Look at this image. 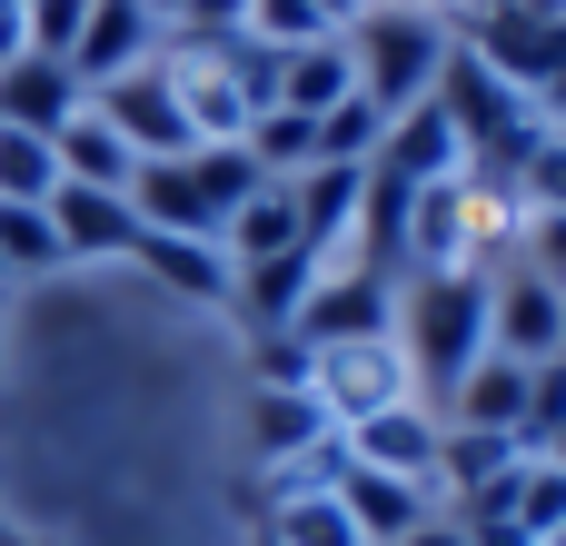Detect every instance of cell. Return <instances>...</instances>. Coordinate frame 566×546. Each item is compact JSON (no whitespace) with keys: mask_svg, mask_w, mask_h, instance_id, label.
<instances>
[{"mask_svg":"<svg viewBox=\"0 0 566 546\" xmlns=\"http://www.w3.org/2000/svg\"><path fill=\"white\" fill-rule=\"evenodd\" d=\"M438 109H448V129H458L468 179H478V189H497V199H517V169H527V159H537V139H547L537 99H527V90H507L468 40H448V60H438Z\"/></svg>","mask_w":566,"mask_h":546,"instance_id":"1","label":"cell"},{"mask_svg":"<svg viewBox=\"0 0 566 546\" xmlns=\"http://www.w3.org/2000/svg\"><path fill=\"white\" fill-rule=\"evenodd\" d=\"M249 189H259V159L239 139H199L179 159H139L129 169V219L169 229V239H229V219H239Z\"/></svg>","mask_w":566,"mask_h":546,"instance_id":"2","label":"cell"},{"mask_svg":"<svg viewBox=\"0 0 566 546\" xmlns=\"http://www.w3.org/2000/svg\"><path fill=\"white\" fill-rule=\"evenodd\" d=\"M488 279L497 269H428V279H408V298H398V358H408V378L418 388H458L478 358H488Z\"/></svg>","mask_w":566,"mask_h":546,"instance_id":"3","label":"cell"},{"mask_svg":"<svg viewBox=\"0 0 566 546\" xmlns=\"http://www.w3.org/2000/svg\"><path fill=\"white\" fill-rule=\"evenodd\" d=\"M338 50H348V70H358V99H368L378 119H398V109H418V99L438 90L448 30H438L428 10H408V0H368Z\"/></svg>","mask_w":566,"mask_h":546,"instance_id":"4","label":"cell"},{"mask_svg":"<svg viewBox=\"0 0 566 546\" xmlns=\"http://www.w3.org/2000/svg\"><path fill=\"white\" fill-rule=\"evenodd\" d=\"M308 398H318V408H328V428L348 438L358 418L408 408V398H418V378H408L398 338H348V348H308Z\"/></svg>","mask_w":566,"mask_h":546,"instance_id":"5","label":"cell"},{"mask_svg":"<svg viewBox=\"0 0 566 546\" xmlns=\"http://www.w3.org/2000/svg\"><path fill=\"white\" fill-rule=\"evenodd\" d=\"M507 90H547L566 60V0H507V10H478V40H468Z\"/></svg>","mask_w":566,"mask_h":546,"instance_id":"6","label":"cell"},{"mask_svg":"<svg viewBox=\"0 0 566 546\" xmlns=\"http://www.w3.org/2000/svg\"><path fill=\"white\" fill-rule=\"evenodd\" d=\"M488 348L517 368H557L566 358V288H547L527 259L507 279H488Z\"/></svg>","mask_w":566,"mask_h":546,"instance_id":"7","label":"cell"},{"mask_svg":"<svg viewBox=\"0 0 566 546\" xmlns=\"http://www.w3.org/2000/svg\"><path fill=\"white\" fill-rule=\"evenodd\" d=\"M90 109L129 139V159H179V149H199V129H189V109H179V90H169L159 60H139V70H119L109 90H90Z\"/></svg>","mask_w":566,"mask_h":546,"instance_id":"8","label":"cell"},{"mask_svg":"<svg viewBox=\"0 0 566 546\" xmlns=\"http://www.w3.org/2000/svg\"><path fill=\"white\" fill-rule=\"evenodd\" d=\"M398 328V288L378 279V269H328L318 288H308V308H298V328L289 338H308V348H348V338H388Z\"/></svg>","mask_w":566,"mask_h":546,"instance_id":"9","label":"cell"},{"mask_svg":"<svg viewBox=\"0 0 566 546\" xmlns=\"http://www.w3.org/2000/svg\"><path fill=\"white\" fill-rule=\"evenodd\" d=\"M139 60H159L149 0H90V10H80V40H70V80H80V90H109V80L139 70Z\"/></svg>","mask_w":566,"mask_h":546,"instance_id":"10","label":"cell"},{"mask_svg":"<svg viewBox=\"0 0 566 546\" xmlns=\"http://www.w3.org/2000/svg\"><path fill=\"white\" fill-rule=\"evenodd\" d=\"M348 468H378V477H408V487H438V418L408 398V408H388V418H358L348 438Z\"/></svg>","mask_w":566,"mask_h":546,"instance_id":"11","label":"cell"},{"mask_svg":"<svg viewBox=\"0 0 566 546\" xmlns=\"http://www.w3.org/2000/svg\"><path fill=\"white\" fill-rule=\"evenodd\" d=\"M368 169H388L398 189H438V179H458L468 159H458V129H448V109H438V90L418 99V109H398L388 119V139H378V159Z\"/></svg>","mask_w":566,"mask_h":546,"instance_id":"12","label":"cell"},{"mask_svg":"<svg viewBox=\"0 0 566 546\" xmlns=\"http://www.w3.org/2000/svg\"><path fill=\"white\" fill-rule=\"evenodd\" d=\"M40 209H50V229H60V259H129V249H139V219H129L119 189H70V179H60Z\"/></svg>","mask_w":566,"mask_h":546,"instance_id":"13","label":"cell"},{"mask_svg":"<svg viewBox=\"0 0 566 546\" xmlns=\"http://www.w3.org/2000/svg\"><path fill=\"white\" fill-rule=\"evenodd\" d=\"M318 279H328V269H318L308 249H279V259H249V269H239V288H229V308H239V318H249L259 338H289Z\"/></svg>","mask_w":566,"mask_h":546,"instance_id":"14","label":"cell"},{"mask_svg":"<svg viewBox=\"0 0 566 546\" xmlns=\"http://www.w3.org/2000/svg\"><path fill=\"white\" fill-rule=\"evenodd\" d=\"M159 288H179V298H199V308H229V288H239V259L219 249V239H169V229H139V249H129Z\"/></svg>","mask_w":566,"mask_h":546,"instance_id":"15","label":"cell"},{"mask_svg":"<svg viewBox=\"0 0 566 546\" xmlns=\"http://www.w3.org/2000/svg\"><path fill=\"white\" fill-rule=\"evenodd\" d=\"M50 159H60V179H70V189H119V199H129V169H139V159H129V139H119L90 99L50 129Z\"/></svg>","mask_w":566,"mask_h":546,"instance_id":"16","label":"cell"},{"mask_svg":"<svg viewBox=\"0 0 566 546\" xmlns=\"http://www.w3.org/2000/svg\"><path fill=\"white\" fill-rule=\"evenodd\" d=\"M80 99H90V90L70 80V60H40V50H20V60L0 70V129H40V139H50V129H60Z\"/></svg>","mask_w":566,"mask_h":546,"instance_id":"17","label":"cell"},{"mask_svg":"<svg viewBox=\"0 0 566 546\" xmlns=\"http://www.w3.org/2000/svg\"><path fill=\"white\" fill-rule=\"evenodd\" d=\"M527 378H537V368H517V358H497V348H488V358H478V368L448 388V408H458L448 428H488V438H517V428H527Z\"/></svg>","mask_w":566,"mask_h":546,"instance_id":"18","label":"cell"},{"mask_svg":"<svg viewBox=\"0 0 566 546\" xmlns=\"http://www.w3.org/2000/svg\"><path fill=\"white\" fill-rule=\"evenodd\" d=\"M338 428H328V408L308 398V388H259L249 398V448L269 458V468H298L308 448H328Z\"/></svg>","mask_w":566,"mask_h":546,"instance_id":"19","label":"cell"},{"mask_svg":"<svg viewBox=\"0 0 566 546\" xmlns=\"http://www.w3.org/2000/svg\"><path fill=\"white\" fill-rule=\"evenodd\" d=\"M338 507H348V527H358L368 546H398L418 517H428V487L378 477V468H338Z\"/></svg>","mask_w":566,"mask_h":546,"instance_id":"20","label":"cell"},{"mask_svg":"<svg viewBox=\"0 0 566 546\" xmlns=\"http://www.w3.org/2000/svg\"><path fill=\"white\" fill-rule=\"evenodd\" d=\"M259 546H368L348 527L338 487H269V537Z\"/></svg>","mask_w":566,"mask_h":546,"instance_id":"21","label":"cell"},{"mask_svg":"<svg viewBox=\"0 0 566 546\" xmlns=\"http://www.w3.org/2000/svg\"><path fill=\"white\" fill-rule=\"evenodd\" d=\"M348 90H358V70H348V50H338V40H308V50H279V109L318 119V109H338Z\"/></svg>","mask_w":566,"mask_h":546,"instance_id":"22","label":"cell"},{"mask_svg":"<svg viewBox=\"0 0 566 546\" xmlns=\"http://www.w3.org/2000/svg\"><path fill=\"white\" fill-rule=\"evenodd\" d=\"M239 269L249 259H279V249H298V189L289 179H259L249 199H239V219H229V239H219Z\"/></svg>","mask_w":566,"mask_h":546,"instance_id":"23","label":"cell"},{"mask_svg":"<svg viewBox=\"0 0 566 546\" xmlns=\"http://www.w3.org/2000/svg\"><path fill=\"white\" fill-rule=\"evenodd\" d=\"M239 149L259 159V179H298V169H318V119H298V109H259V119L239 129Z\"/></svg>","mask_w":566,"mask_h":546,"instance_id":"24","label":"cell"},{"mask_svg":"<svg viewBox=\"0 0 566 546\" xmlns=\"http://www.w3.org/2000/svg\"><path fill=\"white\" fill-rule=\"evenodd\" d=\"M378 139H388V119L348 90L338 109H318V169H368L378 159Z\"/></svg>","mask_w":566,"mask_h":546,"instance_id":"25","label":"cell"},{"mask_svg":"<svg viewBox=\"0 0 566 546\" xmlns=\"http://www.w3.org/2000/svg\"><path fill=\"white\" fill-rule=\"evenodd\" d=\"M20 269H60V229H50V209L0 199V279H20Z\"/></svg>","mask_w":566,"mask_h":546,"instance_id":"26","label":"cell"},{"mask_svg":"<svg viewBox=\"0 0 566 546\" xmlns=\"http://www.w3.org/2000/svg\"><path fill=\"white\" fill-rule=\"evenodd\" d=\"M259 50H308V40H338V20L318 10V0H249V20H239Z\"/></svg>","mask_w":566,"mask_h":546,"instance_id":"27","label":"cell"},{"mask_svg":"<svg viewBox=\"0 0 566 546\" xmlns=\"http://www.w3.org/2000/svg\"><path fill=\"white\" fill-rule=\"evenodd\" d=\"M557 527H566V468L557 458H527V468H517V537L547 546Z\"/></svg>","mask_w":566,"mask_h":546,"instance_id":"28","label":"cell"},{"mask_svg":"<svg viewBox=\"0 0 566 546\" xmlns=\"http://www.w3.org/2000/svg\"><path fill=\"white\" fill-rule=\"evenodd\" d=\"M60 189V159H50V139L40 129H0V199H50Z\"/></svg>","mask_w":566,"mask_h":546,"instance_id":"29","label":"cell"},{"mask_svg":"<svg viewBox=\"0 0 566 546\" xmlns=\"http://www.w3.org/2000/svg\"><path fill=\"white\" fill-rule=\"evenodd\" d=\"M80 10H90V0H30V10H20V40H30L40 60H70V40H80Z\"/></svg>","mask_w":566,"mask_h":546,"instance_id":"30","label":"cell"},{"mask_svg":"<svg viewBox=\"0 0 566 546\" xmlns=\"http://www.w3.org/2000/svg\"><path fill=\"white\" fill-rule=\"evenodd\" d=\"M517 199H527V219H537V209H566V139H557V129H547L537 159L517 169Z\"/></svg>","mask_w":566,"mask_h":546,"instance_id":"31","label":"cell"},{"mask_svg":"<svg viewBox=\"0 0 566 546\" xmlns=\"http://www.w3.org/2000/svg\"><path fill=\"white\" fill-rule=\"evenodd\" d=\"M527 269H537L547 288H566V209H537V219H527Z\"/></svg>","mask_w":566,"mask_h":546,"instance_id":"32","label":"cell"},{"mask_svg":"<svg viewBox=\"0 0 566 546\" xmlns=\"http://www.w3.org/2000/svg\"><path fill=\"white\" fill-rule=\"evenodd\" d=\"M259 388H308V338H259Z\"/></svg>","mask_w":566,"mask_h":546,"instance_id":"33","label":"cell"},{"mask_svg":"<svg viewBox=\"0 0 566 546\" xmlns=\"http://www.w3.org/2000/svg\"><path fill=\"white\" fill-rule=\"evenodd\" d=\"M398 546H468V527H458V517H438V507H428V517H418V527H408V537Z\"/></svg>","mask_w":566,"mask_h":546,"instance_id":"34","label":"cell"},{"mask_svg":"<svg viewBox=\"0 0 566 546\" xmlns=\"http://www.w3.org/2000/svg\"><path fill=\"white\" fill-rule=\"evenodd\" d=\"M537 119H547V129H557V119H566V60H557V80L537 90Z\"/></svg>","mask_w":566,"mask_h":546,"instance_id":"35","label":"cell"},{"mask_svg":"<svg viewBox=\"0 0 566 546\" xmlns=\"http://www.w3.org/2000/svg\"><path fill=\"white\" fill-rule=\"evenodd\" d=\"M318 10H328V20H338V30H348V20H358V10H368V0H318Z\"/></svg>","mask_w":566,"mask_h":546,"instance_id":"36","label":"cell"},{"mask_svg":"<svg viewBox=\"0 0 566 546\" xmlns=\"http://www.w3.org/2000/svg\"><path fill=\"white\" fill-rule=\"evenodd\" d=\"M547 458H557V468H566V428H557V438H547Z\"/></svg>","mask_w":566,"mask_h":546,"instance_id":"37","label":"cell"},{"mask_svg":"<svg viewBox=\"0 0 566 546\" xmlns=\"http://www.w3.org/2000/svg\"><path fill=\"white\" fill-rule=\"evenodd\" d=\"M478 10H507V0H478Z\"/></svg>","mask_w":566,"mask_h":546,"instance_id":"38","label":"cell"},{"mask_svg":"<svg viewBox=\"0 0 566 546\" xmlns=\"http://www.w3.org/2000/svg\"><path fill=\"white\" fill-rule=\"evenodd\" d=\"M547 546H566V527H557V537H547Z\"/></svg>","mask_w":566,"mask_h":546,"instance_id":"39","label":"cell"}]
</instances>
